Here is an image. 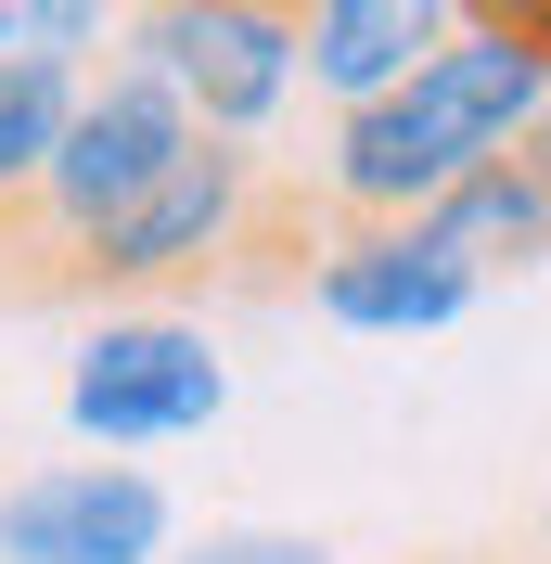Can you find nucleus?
<instances>
[{
    "label": "nucleus",
    "mask_w": 551,
    "mask_h": 564,
    "mask_svg": "<svg viewBox=\"0 0 551 564\" xmlns=\"http://www.w3.org/2000/svg\"><path fill=\"white\" fill-rule=\"evenodd\" d=\"M423 245L449 257V270H475V282H500V270H539L551 257V180L526 167H475L462 193H436L423 206Z\"/></svg>",
    "instance_id": "1a4fd4ad"
},
{
    "label": "nucleus",
    "mask_w": 551,
    "mask_h": 564,
    "mask_svg": "<svg viewBox=\"0 0 551 564\" xmlns=\"http://www.w3.org/2000/svg\"><path fill=\"white\" fill-rule=\"evenodd\" d=\"M539 104H551V13H462L398 104L334 116V141H321V206L334 218H423L475 167H514Z\"/></svg>",
    "instance_id": "f257e3e1"
},
{
    "label": "nucleus",
    "mask_w": 551,
    "mask_h": 564,
    "mask_svg": "<svg viewBox=\"0 0 551 564\" xmlns=\"http://www.w3.org/2000/svg\"><path fill=\"white\" fill-rule=\"evenodd\" d=\"M539 539H551V488H539Z\"/></svg>",
    "instance_id": "4468645a"
},
{
    "label": "nucleus",
    "mask_w": 551,
    "mask_h": 564,
    "mask_svg": "<svg viewBox=\"0 0 551 564\" xmlns=\"http://www.w3.org/2000/svg\"><path fill=\"white\" fill-rule=\"evenodd\" d=\"M180 500L154 462H26L0 475V564H168Z\"/></svg>",
    "instance_id": "423d86ee"
},
{
    "label": "nucleus",
    "mask_w": 551,
    "mask_h": 564,
    "mask_svg": "<svg viewBox=\"0 0 551 564\" xmlns=\"http://www.w3.org/2000/svg\"><path fill=\"white\" fill-rule=\"evenodd\" d=\"M193 141H206V129L180 116L168 77L129 65V52H104V65L77 77V116H65V141H52V167H39V245H52V270H65L116 206H141Z\"/></svg>",
    "instance_id": "39448f33"
},
{
    "label": "nucleus",
    "mask_w": 551,
    "mask_h": 564,
    "mask_svg": "<svg viewBox=\"0 0 551 564\" xmlns=\"http://www.w3.org/2000/svg\"><path fill=\"white\" fill-rule=\"evenodd\" d=\"M116 52L104 0H0V77H90Z\"/></svg>",
    "instance_id": "9d476101"
},
{
    "label": "nucleus",
    "mask_w": 551,
    "mask_h": 564,
    "mask_svg": "<svg viewBox=\"0 0 551 564\" xmlns=\"http://www.w3.org/2000/svg\"><path fill=\"white\" fill-rule=\"evenodd\" d=\"M526 167H539V180H551V104H539V129H526Z\"/></svg>",
    "instance_id": "ddd939ff"
},
{
    "label": "nucleus",
    "mask_w": 551,
    "mask_h": 564,
    "mask_svg": "<svg viewBox=\"0 0 551 564\" xmlns=\"http://www.w3.org/2000/svg\"><path fill=\"white\" fill-rule=\"evenodd\" d=\"M218 411H231V359H218L206 321H180V308H104L65 359V436L90 462L180 449Z\"/></svg>",
    "instance_id": "f03ea898"
},
{
    "label": "nucleus",
    "mask_w": 551,
    "mask_h": 564,
    "mask_svg": "<svg viewBox=\"0 0 551 564\" xmlns=\"http://www.w3.org/2000/svg\"><path fill=\"white\" fill-rule=\"evenodd\" d=\"M168 564H346V552L309 539V527H206V539H180Z\"/></svg>",
    "instance_id": "f8f14e48"
},
{
    "label": "nucleus",
    "mask_w": 551,
    "mask_h": 564,
    "mask_svg": "<svg viewBox=\"0 0 551 564\" xmlns=\"http://www.w3.org/2000/svg\"><path fill=\"white\" fill-rule=\"evenodd\" d=\"M449 26H462L449 0H309L295 13V52H309V90L334 116H372V104H398L436 65Z\"/></svg>",
    "instance_id": "6e6552de"
},
{
    "label": "nucleus",
    "mask_w": 551,
    "mask_h": 564,
    "mask_svg": "<svg viewBox=\"0 0 551 564\" xmlns=\"http://www.w3.org/2000/svg\"><path fill=\"white\" fill-rule=\"evenodd\" d=\"M65 116H77V77H0V231L39 218V167H52Z\"/></svg>",
    "instance_id": "9b49d317"
},
{
    "label": "nucleus",
    "mask_w": 551,
    "mask_h": 564,
    "mask_svg": "<svg viewBox=\"0 0 551 564\" xmlns=\"http://www.w3.org/2000/svg\"><path fill=\"white\" fill-rule=\"evenodd\" d=\"M270 206H282V180H270V154L257 141H193L141 206H116L90 245L65 257L77 282H104V295H129V308H154L168 282H206V270H231L257 231H270Z\"/></svg>",
    "instance_id": "7ed1b4c3"
},
{
    "label": "nucleus",
    "mask_w": 551,
    "mask_h": 564,
    "mask_svg": "<svg viewBox=\"0 0 551 564\" xmlns=\"http://www.w3.org/2000/svg\"><path fill=\"white\" fill-rule=\"evenodd\" d=\"M116 52L168 77L206 141H270L282 104L309 90V52H295L282 0H154V13L116 26Z\"/></svg>",
    "instance_id": "20e7f679"
},
{
    "label": "nucleus",
    "mask_w": 551,
    "mask_h": 564,
    "mask_svg": "<svg viewBox=\"0 0 551 564\" xmlns=\"http://www.w3.org/2000/svg\"><path fill=\"white\" fill-rule=\"evenodd\" d=\"M475 295L487 282L449 270V257L423 245V218H334L309 245V308L334 321V334H359V347H423V334H449Z\"/></svg>",
    "instance_id": "0eeeda50"
}]
</instances>
